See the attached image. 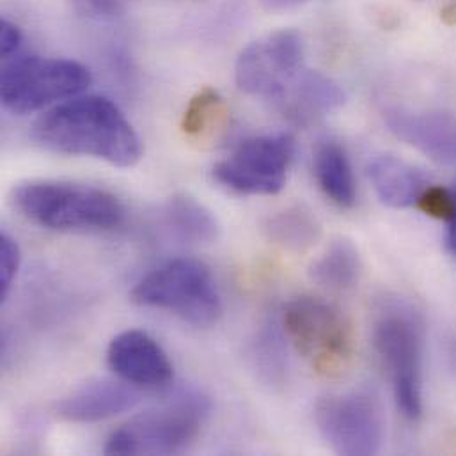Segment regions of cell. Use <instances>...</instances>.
<instances>
[{"label": "cell", "mask_w": 456, "mask_h": 456, "mask_svg": "<svg viewBox=\"0 0 456 456\" xmlns=\"http://www.w3.org/2000/svg\"><path fill=\"white\" fill-rule=\"evenodd\" d=\"M32 137L48 151L116 167H132L142 157L135 128L105 96H75L53 105L34 121Z\"/></svg>", "instance_id": "cell-1"}, {"label": "cell", "mask_w": 456, "mask_h": 456, "mask_svg": "<svg viewBox=\"0 0 456 456\" xmlns=\"http://www.w3.org/2000/svg\"><path fill=\"white\" fill-rule=\"evenodd\" d=\"M371 343L393 386L402 416L416 423L425 411V322L403 298L380 304L371 327Z\"/></svg>", "instance_id": "cell-2"}, {"label": "cell", "mask_w": 456, "mask_h": 456, "mask_svg": "<svg viewBox=\"0 0 456 456\" xmlns=\"http://www.w3.org/2000/svg\"><path fill=\"white\" fill-rule=\"evenodd\" d=\"M11 201L27 221L52 231H112L125 221V208L112 192L77 182H25L14 187Z\"/></svg>", "instance_id": "cell-3"}, {"label": "cell", "mask_w": 456, "mask_h": 456, "mask_svg": "<svg viewBox=\"0 0 456 456\" xmlns=\"http://www.w3.org/2000/svg\"><path fill=\"white\" fill-rule=\"evenodd\" d=\"M134 304L167 311L196 327H210L223 316V297L210 268L180 257L144 275L132 289Z\"/></svg>", "instance_id": "cell-4"}, {"label": "cell", "mask_w": 456, "mask_h": 456, "mask_svg": "<svg viewBox=\"0 0 456 456\" xmlns=\"http://www.w3.org/2000/svg\"><path fill=\"white\" fill-rule=\"evenodd\" d=\"M210 412V402L196 393L146 411L114 430L105 444L107 455H175L200 436Z\"/></svg>", "instance_id": "cell-5"}, {"label": "cell", "mask_w": 456, "mask_h": 456, "mask_svg": "<svg viewBox=\"0 0 456 456\" xmlns=\"http://www.w3.org/2000/svg\"><path fill=\"white\" fill-rule=\"evenodd\" d=\"M89 84L91 71L77 61L30 55L2 68L0 98L5 110L27 116L78 96Z\"/></svg>", "instance_id": "cell-6"}, {"label": "cell", "mask_w": 456, "mask_h": 456, "mask_svg": "<svg viewBox=\"0 0 456 456\" xmlns=\"http://www.w3.org/2000/svg\"><path fill=\"white\" fill-rule=\"evenodd\" d=\"M286 339L325 377L341 373L354 354V332L339 309L314 297L291 300L282 313Z\"/></svg>", "instance_id": "cell-7"}, {"label": "cell", "mask_w": 456, "mask_h": 456, "mask_svg": "<svg viewBox=\"0 0 456 456\" xmlns=\"http://www.w3.org/2000/svg\"><path fill=\"white\" fill-rule=\"evenodd\" d=\"M304 69L302 36L282 28L241 50L234 64V78L245 94L279 103Z\"/></svg>", "instance_id": "cell-8"}, {"label": "cell", "mask_w": 456, "mask_h": 456, "mask_svg": "<svg viewBox=\"0 0 456 456\" xmlns=\"http://www.w3.org/2000/svg\"><path fill=\"white\" fill-rule=\"evenodd\" d=\"M314 421L334 453L345 456L379 455L386 437L384 411L368 391H348L322 398Z\"/></svg>", "instance_id": "cell-9"}, {"label": "cell", "mask_w": 456, "mask_h": 456, "mask_svg": "<svg viewBox=\"0 0 456 456\" xmlns=\"http://www.w3.org/2000/svg\"><path fill=\"white\" fill-rule=\"evenodd\" d=\"M293 157L295 139L289 134L250 137L216 164L214 178L240 196H275L286 185Z\"/></svg>", "instance_id": "cell-10"}, {"label": "cell", "mask_w": 456, "mask_h": 456, "mask_svg": "<svg viewBox=\"0 0 456 456\" xmlns=\"http://www.w3.org/2000/svg\"><path fill=\"white\" fill-rule=\"evenodd\" d=\"M107 362L119 380L146 391L166 389L175 377L164 348L142 330L118 334L109 345Z\"/></svg>", "instance_id": "cell-11"}, {"label": "cell", "mask_w": 456, "mask_h": 456, "mask_svg": "<svg viewBox=\"0 0 456 456\" xmlns=\"http://www.w3.org/2000/svg\"><path fill=\"white\" fill-rule=\"evenodd\" d=\"M387 128L430 160L456 166V118L444 112L393 107L384 112Z\"/></svg>", "instance_id": "cell-12"}, {"label": "cell", "mask_w": 456, "mask_h": 456, "mask_svg": "<svg viewBox=\"0 0 456 456\" xmlns=\"http://www.w3.org/2000/svg\"><path fill=\"white\" fill-rule=\"evenodd\" d=\"M139 402L135 389L119 380L96 379L82 384L55 405V416L66 423L91 425L130 411Z\"/></svg>", "instance_id": "cell-13"}, {"label": "cell", "mask_w": 456, "mask_h": 456, "mask_svg": "<svg viewBox=\"0 0 456 456\" xmlns=\"http://www.w3.org/2000/svg\"><path fill=\"white\" fill-rule=\"evenodd\" d=\"M370 182L379 200L395 210L418 207L430 187L427 176L396 155H377L368 164Z\"/></svg>", "instance_id": "cell-14"}, {"label": "cell", "mask_w": 456, "mask_h": 456, "mask_svg": "<svg viewBox=\"0 0 456 456\" xmlns=\"http://www.w3.org/2000/svg\"><path fill=\"white\" fill-rule=\"evenodd\" d=\"M345 100V91L330 77L304 69L277 107L289 119L304 125L338 110Z\"/></svg>", "instance_id": "cell-15"}, {"label": "cell", "mask_w": 456, "mask_h": 456, "mask_svg": "<svg viewBox=\"0 0 456 456\" xmlns=\"http://www.w3.org/2000/svg\"><path fill=\"white\" fill-rule=\"evenodd\" d=\"M162 224L185 243L208 245L219 240L221 226L216 216L194 196L173 194L162 207Z\"/></svg>", "instance_id": "cell-16"}, {"label": "cell", "mask_w": 456, "mask_h": 456, "mask_svg": "<svg viewBox=\"0 0 456 456\" xmlns=\"http://www.w3.org/2000/svg\"><path fill=\"white\" fill-rule=\"evenodd\" d=\"M313 167L322 192L334 205L339 208L354 207L357 198L355 178L350 159L338 141H320L314 150Z\"/></svg>", "instance_id": "cell-17"}, {"label": "cell", "mask_w": 456, "mask_h": 456, "mask_svg": "<svg viewBox=\"0 0 456 456\" xmlns=\"http://www.w3.org/2000/svg\"><path fill=\"white\" fill-rule=\"evenodd\" d=\"M362 261L357 247L346 240H334L325 252L313 263L311 277L334 291H348L361 279Z\"/></svg>", "instance_id": "cell-18"}, {"label": "cell", "mask_w": 456, "mask_h": 456, "mask_svg": "<svg viewBox=\"0 0 456 456\" xmlns=\"http://www.w3.org/2000/svg\"><path fill=\"white\" fill-rule=\"evenodd\" d=\"M265 232L273 243L295 252H302L314 245L322 229L311 212L297 207L270 217L265 224Z\"/></svg>", "instance_id": "cell-19"}, {"label": "cell", "mask_w": 456, "mask_h": 456, "mask_svg": "<svg viewBox=\"0 0 456 456\" xmlns=\"http://www.w3.org/2000/svg\"><path fill=\"white\" fill-rule=\"evenodd\" d=\"M224 118V98L216 89L203 87L191 98L182 118V130L187 137H207L223 125Z\"/></svg>", "instance_id": "cell-20"}, {"label": "cell", "mask_w": 456, "mask_h": 456, "mask_svg": "<svg viewBox=\"0 0 456 456\" xmlns=\"http://www.w3.org/2000/svg\"><path fill=\"white\" fill-rule=\"evenodd\" d=\"M282 336L275 329V325H266L256 341L254 346V361L261 377L270 386H281L284 380L286 359H284V345Z\"/></svg>", "instance_id": "cell-21"}, {"label": "cell", "mask_w": 456, "mask_h": 456, "mask_svg": "<svg viewBox=\"0 0 456 456\" xmlns=\"http://www.w3.org/2000/svg\"><path fill=\"white\" fill-rule=\"evenodd\" d=\"M20 247L7 232L0 236V300L4 302L11 291L12 281L20 268Z\"/></svg>", "instance_id": "cell-22"}, {"label": "cell", "mask_w": 456, "mask_h": 456, "mask_svg": "<svg viewBox=\"0 0 456 456\" xmlns=\"http://www.w3.org/2000/svg\"><path fill=\"white\" fill-rule=\"evenodd\" d=\"M418 208L425 212L430 217L441 219V221H450L455 212V198L453 191H446L443 187H434L430 185L425 194L421 196Z\"/></svg>", "instance_id": "cell-23"}, {"label": "cell", "mask_w": 456, "mask_h": 456, "mask_svg": "<svg viewBox=\"0 0 456 456\" xmlns=\"http://www.w3.org/2000/svg\"><path fill=\"white\" fill-rule=\"evenodd\" d=\"M128 0H73L78 14L89 20L105 21L116 18L126 5Z\"/></svg>", "instance_id": "cell-24"}, {"label": "cell", "mask_w": 456, "mask_h": 456, "mask_svg": "<svg viewBox=\"0 0 456 456\" xmlns=\"http://www.w3.org/2000/svg\"><path fill=\"white\" fill-rule=\"evenodd\" d=\"M21 30L18 25H14L9 20H2L0 23V50H2V57H9L12 55L20 45H21Z\"/></svg>", "instance_id": "cell-25"}, {"label": "cell", "mask_w": 456, "mask_h": 456, "mask_svg": "<svg viewBox=\"0 0 456 456\" xmlns=\"http://www.w3.org/2000/svg\"><path fill=\"white\" fill-rule=\"evenodd\" d=\"M259 2L270 9H295L307 4L309 0H259Z\"/></svg>", "instance_id": "cell-26"}, {"label": "cell", "mask_w": 456, "mask_h": 456, "mask_svg": "<svg viewBox=\"0 0 456 456\" xmlns=\"http://www.w3.org/2000/svg\"><path fill=\"white\" fill-rule=\"evenodd\" d=\"M453 198H455V212H453V217L448 221L446 245H448V248L456 256V187L455 191H453Z\"/></svg>", "instance_id": "cell-27"}, {"label": "cell", "mask_w": 456, "mask_h": 456, "mask_svg": "<svg viewBox=\"0 0 456 456\" xmlns=\"http://www.w3.org/2000/svg\"><path fill=\"white\" fill-rule=\"evenodd\" d=\"M196 2H200V0H196Z\"/></svg>", "instance_id": "cell-28"}]
</instances>
